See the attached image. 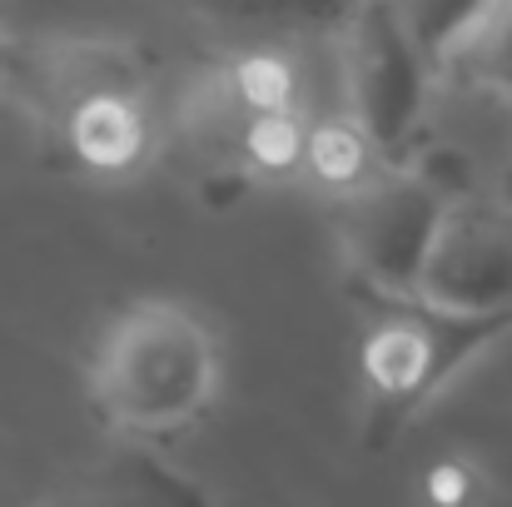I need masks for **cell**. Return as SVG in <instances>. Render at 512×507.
<instances>
[{"label":"cell","instance_id":"6da1fadb","mask_svg":"<svg viewBox=\"0 0 512 507\" xmlns=\"http://www.w3.org/2000/svg\"><path fill=\"white\" fill-rule=\"evenodd\" d=\"M219 388L209 329L170 299H140L110 319L90 358V403L120 443H150L199 423Z\"/></svg>","mask_w":512,"mask_h":507},{"label":"cell","instance_id":"7a4b0ae2","mask_svg":"<svg viewBox=\"0 0 512 507\" xmlns=\"http://www.w3.org/2000/svg\"><path fill=\"white\" fill-rule=\"evenodd\" d=\"M512 334V314L463 319L418 299H373L358 338L363 378V438L368 448L398 443L403 428L458 378L473 358Z\"/></svg>","mask_w":512,"mask_h":507},{"label":"cell","instance_id":"3957f363","mask_svg":"<svg viewBox=\"0 0 512 507\" xmlns=\"http://www.w3.org/2000/svg\"><path fill=\"white\" fill-rule=\"evenodd\" d=\"M343 120L368 140L383 169L418 165L428 100H433V55L398 5H358L339 30Z\"/></svg>","mask_w":512,"mask_h":507},{"label":"cell","instance_id":"277c9868","mask_svg":"<svg viewBox=\"0 0 512 507\" xmlns=\"http://www.w3.org/2000/svg\"><path fill=\"white\" fill-rule=\"evenodd\" d=\"M448 204H453V189L428 165L378 169L368 184L343 194L334 214L343 269L368 294V304L413 299Z\"/></svg>","mask_w":512,"mask_h":507},{"label":"cell","instance_id":"5b68a950","mask_svg":"<svg viewBox=\"0 0 512 507\" xmlns=\"http://www.w3.org/2000/svg\"><path fill=\"white\" fill-rule=\"evenodd\" d=\"M105 95H150L145 55L120 35H30L10 40L5 100L30 115L40 140L80 105Z\"/></svg>","mask_w":512,"mask_h":507},{"label":"cell","instance_id":"8992f818","mask_svg":"<svg viewBox=\"0 0 512 507\" xmlns=\"http://www.w3.org/2000/svg\"><path fill=\"white\" fill-rule=\"evenodd\" d=\"M418 304L463 314V319H493L512 314V209L493 199L453 194L438 239L428 249V264L413 289Z\"/></svg>","mask_w":512,"mask_h":507},{"label":"cell","instance_id":"52a82bcc","mask_svg":"<svg viewBox=\"0 0 512 507\" xmlns=\"http://www.w3.org/2000/svg\"><path fill=\"white\" fill-rule=\"evenodd\" d=\"M254 120L244 115V105L234 100V85H229V70L224 60L219 65H199L179 80L170 105V120H165V135H170V155L194 174L199 189L209 194H239L249 179H244V130Z\"/></svg>","mask_w":512,"mask_h":507},{"label":"cell","instance_id":"ba28073f","mask_svg":"<svg viewBox=\"0 0 512 507\" xmlns=\"http://www.w3.org/2000/svg\"><path fill=\"white\" fill-rule=\"evenodd\" d=\"M155 120L145 95H105L80 105L60 130L45 135V150L85 174H130L150 160Z\"/></svg>","mask_w":512,"mask_h":507},{"label":"cell","instance_id":"9c48e42d","mask_svg":"<svg viewBox=\"0 0 512 507\" xmlns=\"http://www.w3.org/2000/svg\"><path fill=\"white\" fill-rule=\"evenodd\" d=\"M433 75L463 90L512 100V0L468 5L448 20L438 40H428Z\"/></svg>","mask_w":512,"mask_h":507},{"label":"cell","instance_id":"30bf717a","mask_svg":"<svg viewBox=\"0 0 512 507\" xmlns=\"http://www.w3.org/2000/svg\"><path fill=\"white\" fill-rule=\"evenodd\" d=\"M85 498L95 507H214L209 493L150 443H120L90 478Z\"/></svg>","mask_w":512,"mask_h":507},{"label":"cell","instance_id":"8fae6325","mask_svg":"<svg viewBox=\"0 0 512 507\" xmlns=\"http://www.w3.org/2000/svg\"><path fill=\"white\" fill-rule=\"evenodd\" d=\"M373 150H368V140L343 120V115H334V120H314L309 125V145H304V169L319 179V189H329L334 199H343V194H353L358 184H368L378 169H373Z\"/></svg>","mask_w":512,"mask_h":507},{"label":"cell","instance_id":"7c38bea8","mask_svg":"<svg viewBox=\"0 0 512 507\" xmlns=\"http://www.w3.org/2000/svg\"><path fill=\"white\" fill-rule=\"evenodd\" d=\"M234 100L244 105L249 120H269V115H294L299 110V70L274 55V50H244L234 60H224Z\"/></svg>","mask_w":512,"mask_h":507},{"label":"cell","instance_id":"4fadbf2b","mask_svg":"<svg viewBox=\"0 0 512 507\" xmlns=\"http://www.w3.org/2000/svg\"><path fill=\"white\" fill-rule=\"evenodd\" d=\"M304 145H309V120L304 110L294 115H269V120H254L244 130V179H289L294 169H304Z\"/></svg>","mask_w":512,"mask_h":507},{"label":"cell","instance_id":"5bb4252c","mask_svg":"<svg viewBox=\"0 0 512 507\" xmlns=\"http://www.w3.org/2000/svg\"><path fill=\"white\" fill-rule=\"evenodd\" d=\"M423 498H428V507H478V468L463 463V458L433 463L428 483H423Z\"/></svg>","mask_w":512,"mask_h":507},{"label":"cell","instance_id":"9a60e30c","mask_svg":"<svg viewBox=\"0 0 512 507\" xmlns=\"http://www.w3.org/2000/svg\"><path fill=\"white\" fill-rule=\"evenodd\" d=\"M35 507H95L85 498V488H70V493H50V498H40Z\"/></svg>","mask_w":512,"mask_h":507},{"label":"cell","instance_id":"2e32d148","mask_svg":"<svg viewBox=\"0 0 512 507\" xmlns=\"http://www.w3.org/2000/svg\"><path fill=\"white\" fill-rule=\"evenodd\" d=\"M5 65H10V35L0 30V115L10 110V100H5Z\"/></svg>","mask_w":512,"mask_h":507}]
</instances>
